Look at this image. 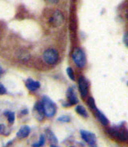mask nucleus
Returning <instances> with one entry per match:
<instances>
[{
	"label": "nucleus",
	"instance_id": "obj_10",
	"mask_svg": "<svg viewBox=\"0 0 128 147\" xmlns=\"http://www.w3.org/2000/svg\"><path fill=\"white\" fill-rule=\"evenodd\" d=\"M25 86L28 88V90L30 91H35L38 88H40V83L36 81L31 78L27 79V81L25 82Z\"/></svg>",
	"mask_w": 128,
	"mask_h": 147
},
{
	"label": "nucleus",
	"instance_id": "obj_27",
	"mask_svg": "<svg viewBox=\"0 0 128 147\" xmlns=\"http://www.w3.org/2000/svg\"><path fill=\"white\" fill-rule=\"evenodd\" d=\"M0 76H1V75H0Z\"/></svg>",
	"mask_w": 128,
	"mask_h": 147
},
{
	"label": "nucleus",
	"instance_id": "obj_23",
	"mask_svg": "<svg viewBox=\"0 0 128 147\" xmlns=\"http://www.w3.org/2000/svg\"><path fill=\"white\" fill-rule=\"evenodd\" d=\"M28 109H25V110H23V111H22V114L23 115H26V114H28Z\"/></svg>",
	"mask_w": 128,
	"mask_h": 147
},
{
	"label": "nucleus",
	"instance_id": "obj_1",
	"mask_svg": "<svg viewBox=\"0 0 128 147\" xmlns=\"http://www.w3.org/2000/svg\"><path fill=\"white\" fill-rule=\"evenodd\" d=\"M108 133L111 136L118 141L126 142L128 140V132L123 127H117V128H111L108 130Z\"/></svg>",
	"mask_w": 128,
	"mask_h": 147
},
{
	"label": "nucleus",
	"instance_id": "obj_9",
	"mask_svg": "<svg viewBox=\"0 0 128 147\" xmlns=\"http://www.w3.org/2000/svg\"><path fill=\"white\" fill-rule=\"evenodd\" d=\"M64 18L60 11H56L50 19V23L54 26H59L63 23Z\"/></svg>",
	"mask_w": 128,
	"mask_h": 147
},
{
	"label": "nucleus",
	"instance_id": "obj_8",
	"mask_svg": "<svg viewBox=\"0 0 128 147\" xmlns=\"http://www.w3.org/2000/svg\"><path fill=\"white\" fill-rule=\"evenodd\" d=\"M33 112L35 115L36 118L39 121H42L44 119L45 113H44V109H43V105L42 102H37L34 106Z\"/></svg>",
	"mask_w": 128,
	"mask_h": 147
},
{
	"label": "nucleus",
	"instance_id": "obj_14",
	"mask_svg": "<svg viewBox=\"0 0 128 147\" xmlns=\"http://www.w3.org/2000/svg\"><path fill=\"white\" fill-rule=\"evenodd\" d=\"M76 112H77L78 114L81 115V116L84 117V118H87V112H86L85 108L82 106V105H77V106L76 107Z\"/></svg>",
	"mask_w": 128,
	"mask_h": 147
},
{
	"label": "nucleus",
	"instance_id": "obj_3",
	"mask_svg": "<svg viewBox=\"0 0 128 147\" xmlns=\"http://www.w3.org/2000/svg\"><path fill=\"white\" fill-rule=\"evenodd\" d=\"M73 60L76 65L80 68L84 67L86 63V57L85 53L82 51L80 48H75L72 53Z\"/></svg>",
	"mask_w": 128,
	"mask_h": 147
},
{
	"label": "nucleus",
	"instance_id": "obj_24",
	"mask_svg": "<svg viewBox=\"0 0 128 147\" xmlns=\"http://www.w3.org/2000/svg\"><path fill=\"white\" fill-rule=\"evenodd\" d=\"M50 3H57L59 2V0H49Z\"/></svg>",
	"mask_w": 128,
	"mask_h": 147
},
{
	"label": "nucleus",
	"instance_id": "obj_5",
	"mask_svg": "<svg viewBox=\"0 0 128 147\" xmlns=\"http://www.w3.org/2000/svg\"><path fill=\"white\" fill-rule=\"evenodd\" d=\"M66 98H67V102L63 103V106L70 107L78 103L77 97H76L73 88H70L68 89L67 92H66Z\"/></svg>",
	"mask_w": 128,
	"mask_h": 147
},
{
	"label": "nucleus",
	"instance_id": "obj_2",
	"mask_svg": "<svg viewBox=\"0 0 128 147\" xmlns=\"http://www.w3.org/2000/svg\"><path fill=\"white\" fill-rule=\"evenodd\" d=\"M42 103L43 105L44 113H45L46 116L49 117V118L54 116L56 112V106L55 103L50 98L46 96L43 98Z\"/></svg>",
	"mask_w": 128,
	"mask_h": 147
},
{
	"label": "nucleus",
	"instance_id": "obj_22",
	"mask_svg": "<svg viewBox=\"0 0 128 147\" xmlns=\"http://www.w3.org/2000/svg\"><path fill=\"white\" fill-rule=\"evenodd\" d=\"M4 131H5V125H4L0 124V135L3 134V133H4Z\"/></svg>",
	"mask_w": 128,
	"mask_h": 147
},
{
	"label": "nucleus",
	"instance_id": "obj_13",
	"mask_svg": "<svg viewBox=\"0 0 128 147\" xmlns=\"http://www.w3.org/2000/svg\"><path fill=\"white\" fill-rule=\"evenodd\" d=\"M46 136H47L48 140H50L53 144L56 145L57 143V139H56V137L54 136L53 134V132L52 131H50V129H47L46 131Z\"/></svg>",
	"mask_w": 128,
	"mask_h": 147
},
{
	"label": "nucleus",
	"instance_id": "obj_16",
	"mask_svg": "<svg viewBox=\"0 0 128 147\" xmlns=\"http://www.w3.org/2000/svg\"><path fill=\"white\" fill-rule=\"evenodd\" d=\"M87 105H88V106L90 107L91 109L94 110V111L97 109V108H96L95 101H94V99H93L92 97H90V98H88Z\"/></svg>",
	"mask_w": 128,
	"mask_h": 147
},
{
	"label": "nucleus",
	"instance_id": "obj_25",
	"mask_svg": "<svg viewBox=\"0 0 128 147\" xmlns=\"http://www.w3.org/2000/svg\"><path fill=\"white\" fill-rule=\"evenodd\" d=\"M50 147H57L56 146V145H54V144H52L50 146Z\"/></svg>",
	"mask_w": 128,
	"mask_h": 147
},
{
	"label": "nucleus",
	"instance_id": "obj_18",
	"mask_svg": "<svg viewBox=\"0 0 128 147\" xmlns=\"http://www.w3.org/2000/svg\"><path fill=\"white\" fill-rule=\"evenodd\" d=\"M45 143V137L44 136H41L40 138V141L38 143H36V144L33 145V147H41L43 146V145Z\"/></svg>",
	"mask_w": 128,
	"mask_h": 147
},
{
	"label": "nucleus",
	"instance_id": "obj_26",
	"mask_svg": "<svg viewBox=\"0 0 128 147\" xmlns=\"http://www.w3.org/2000/svg\"><path fill=\"white\" fill-rule=\"evenodd\" d=\"M70 147H74V146H70Z\"/></svg>",
	"mask_w": 128,
	"mask_h": 147
},
{
	"label": "nucleus",
	"instance_id": "obj_12",
	"mask_svg": "<svg viewBox=\"0 0 128 147\" xmlns=\"http://www.w3.org/2000/svg\"><path fill=\"white\" fill-rule=\"evenodd\" d=\"M95 115L101 124L103 125H107L109 124V120L105 116V115L103 114V112H101L100 110H98L97 109L95 110Z\"/></svg>",
	"mask_w": 128,
	"mask_h": 147
},
{
	"label": "nucleus",
	"instance_id": "obj_6",
	"mask_svg": "<svg viewBox=\"0 0 128 147\" xmlns=\"http://www.w3.org/2000/svg\"><path fill=\"white\" fill-rule=\"evenodd\" d=\"M79 84V90L80 92L81 97L86 98L88 94V90H89V84L87 80L84 77H80L78 81Z\"/></svg>",
	"mask_w": 128,
	"mask_h": 147
},
{
	"label": "nucleus",
	"instance_id": "obj_4",
	"mask_svg": "<svg viewBox=\"0 0 128 147\" xmlns=\"http://www.w3.org/2000/svg\"><path fill=\"white\" fill-rule=\"evenodd\" d=\"M59 54L54 49H47L43 54V61L48 64H54L57 62Z\"/></svg>",
	"mask_w": 128,
	"mask_h": 147
},
{
	"label": "nucleus",
	"instance_id": "obj_7",
	"mask_svg": "<svg viewBox=\"0 0 128 147\" xmlns=\"http://www.w3.org/2000/svg\"><path fill=\"white\" fill-rule=\"evenodd\" d=\"M80 135L82 139L85 141L86 143H88L90 146H94L96 143V136L95 134H93V132H88L86 130H81Z\"/></svg>",
	"mask_w": 128,
	"mask_h": 147
},
{
	"label": "nucleus",
	"instance_id": "obj_11",
	"mask_svg": "<svg viewBox=\"0 0 128 147\" xmlns=\"http://www.w3.org/2000/svg\"><path fill=\"white\" fill-rule=\"evenodd\" d=\"M29 133H30V128L27 125H23L18 131L16 136L19 139H25L29 135Z\"/></svg>",
	"mask_w": 128,
	"mask_h": 147
},
{
	"label": "nucleus",
	"instance_id": "obj_19",
	"mask_svg": "<svg viewBox=\"0 0 128 147\" xmlns=\"http://www.w3.org/2000/svg\"><path fill=\"white\" fill-rule=\"evenodd\" d=\"M57 121L61 122H70V118L67 115H63V116H60L59 119H57Z\"/></svg>",
	"mask_w": 128,
	"mask_h": 147
},
{
	"label": "nucleus",
	"instance_id": "obj_20",
	"mask_svg": "<svg viewBox=\"0 0 128 147\" xmlns=\"http://www.w3.org/2000/svg\"><path fill=\"white\" fill-rule=\"evenodd\" d=\"M123 43L127 47H128V32L126 33L123 36Z\"/></svg>",
	"mask_w": 128,
	"mask_h": 147
},
{
	"label": "nucleus",
	"instance_id": "obj_21",
	"mask_svg": "<svg viewBox=\"0 0 128 147\" xmlns=\"http://www.w3.org/2000/svg\"><path fill=\"white\" fill-rule=\"evenodd\" d=\"M6 92V89L2 84H0V94H4Z\"/></svg>",
	"mask_w": 128,
	"mask_h": 147
},
{
	"label": "nucleus",
	"instance_id": "obj_15",
	"mask_svg": "<svg viewBox=\"0 0 128 147\" xmlns=\"http://www.w3.org/2000/svg\"><path fill=\"white\" fill-rule=\"evenodd\" d=\"M4 115L7 116L8 122H9L10 124H13V122H14V121H15V114H14V112H9V111H6V112L4 113Z\"/></svg>",
	"mask_w": 128,
	"mask_h": 147
},
{
	"label": "nucleus",
	"instance_id": "obj_17",
	"mask_svg": "<svg viewBox=\"0 0 128 147\" xmlns=\"http://www.w3.org/2000/svg\"><path fill=\"white\" fill-rule=\"evenodd\" d=\"M66 73H67L68 77L72 80V81H75V74L73 72V70L71 67H68L66 69Z\"/></svg>",
	"mask_w": 128,
	"mask_h": 147
}]
</instances>
